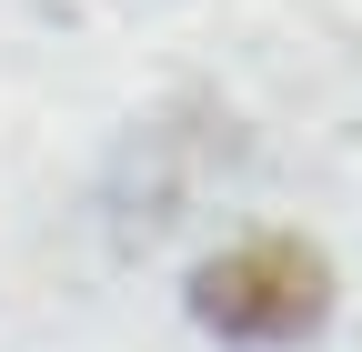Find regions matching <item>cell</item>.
I'll return each mask as SVG.
<instances>
[{
  "mask_svg": "<svg viewBox=\"0 0 362 352\" xmlns=\"http://www.w3.org/2000/svg\"><path fill=\"white\" fill-rule=\"evenodd\" d=\"M192 312L202 332L221 342H252V352H282L302 332H322L332 312V262L312 252V242H232V252H211L202 272H192Z\"/></svg>",
  "mask_w": 362,
  "mask_h": 352,
  "instance_id": "obj_1",
  "label": "cell"
}]
</instances>
